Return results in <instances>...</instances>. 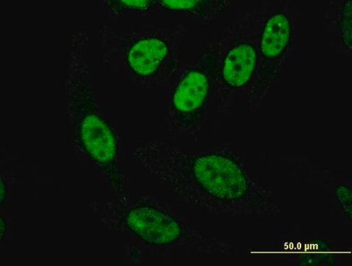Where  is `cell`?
<instances>
[{"mask_svg": "<svg viewBox=\"0 0 352 266\" xmlns=\"http://www.w3.org/2000/svg\"><path fill=\"white\" fill-rule=\"evenodd\" d=\"M71 43L66 94L72 145L105 176L123 201L125 183L118 165V138L111 123L96 105L87 64L88 38L84 32H78Z\"/></svg>", "mask_w": 352, "mask_h": 266, "instance_id": "obj_2", "label": "cell"}, {"mask_svg": "<svg viewBox=\"0 0 352 266\" xmlns=\"http://www.w3.org/2000/svg\"><path fill=\"white\" fill-rule=\"evenodd\" d=\"M140 166L194 209L236 217L274 212L270 194L229 152L184 153L163 142L139 143L131 151Z\"/></svg>", "mask_w": 352, "mask_h": 266, "instance_id": "obj_1", "label": "cell"}, {"mask_svg": "<svg viewBox=\"0 0 352 266\" xmlns=\"http://www.w3.org/2000/svg\"><path fill=\"white\" fill-rule=\"evenodd\" d=\"M223 41L207 47L199 59L181 67L168 81L165 117L172 132L199 131L215 87Z\"/></svg>", "mask_w": 352, "mask_h": 266, "instance_id": "obj_5", "label": "cell"}, {"mask_svg": "<svg viewBox=\"0 0 352 266\" xmlns=\"http://www.w3.org/2000/svg\"><path fill=\"white\" fill-rule=\"evenodd\" d=\"M94 210L105 227L152 247L206 253L232 252L230 245L193 230L174 214L148 204L120 207L111 203H95Z\"/></svg>", "mask_w": 352, "mask_h": 266, "instance_id": "obj_4", "label": "cell"}, {"mask_svg": "<svg viewBox=\"0 0 352 266\" xmlns=\"http://www.w3.org/2000/svg\"><path fill=\"white\" fill-rule=\"evenodd\" d=\"M336 196L337 200L342 206L344 210L351 214V190L347 186L340 185L336 189Z\"/></svg>", "mask_w": 352, "mask_h": 266, "instance_id": "obj_11", "label": "cell"}, {"mask_svg": "<svg viewBox=\"0 0 352 266\" xmlns=\"http://www.w3.org/2000/svg\"><path fill=\"white\" fill-rule=\"evenodd\" d=\"M351 1H346L341 17V36L344 44L349 50L351 49Z\"/></svg>", "mask_w": 352, "mask_h": 266, "instance_id": "obj_10", "label": "cell"}, {"mask_svg": "<svg viewBox=\"0 0 352 266\" xmlns=\"http://www.w3.org/2000/svg\"><path fill=\"white\" fill-rule=\"evenodd\" d=\"M1 239L3 240V235L6 234V232H4V229H6V222L3 219V217H1Z\"/></svg>", "mask_w": 352, "mask_h": 266, "instance_id": "obj_13", "label": "cell"}, {"mask_svg": "<svg viewBox=\"0 0 352 266\" xmlns=\"http://www.w3.org/2000/svg\"><path fill=\"white\" fill-rule=\"evenodd\" d=\"M292 24L286 14L269 17L263 28L258 45V66L253 83L247 94L257 104L270 89L276 70L291 44Z\"/></svg>", "mask_w": 352, "mask_h": 266, "instance_id": "obj_7", "label": "cell"}, {"mask_svg": "<svg viewBox=\"0 0 352 266\" xmlns=\"http://www.w3.org/2000/svg\"><path fill=\"white\" fill-rule=\"evenodd\" d=\"M226 0H157V6L167 12H184L210 21L229 8Z\"/></svg>", "mask_w": 352, "mask_h": 266, "instance_id": "obj_8", "label": "cell"}, {"mask_svg": "<svg viewBox=\"0 0 352 266\" xmlns=\"http://www.w3.org/2000/svg\"><path fill=\"white\" fill-rule=\"evenodd\" d=\"M179 33L166 29L121 32L107 27L99 30L105 50L103 61L125 74L133 83H168L182 66Z\"/></svg>", "mask_w": 352, "mask_h": 266, "instance_id": "obj_3", "label": "cell"}, {"mask_svg": "<svg viewBox=\"0 0 352 266\" xmlns=\"http://www.w3.org/2000/svg\"><path fill=\"white\" fill-rule=\"evenodd\" d=\"M7 186L6 183L4 182V181L2 180L1 181V205L4 203V201L6 198L7 194Z\"/></svg>", "mask_w": 352, "mask_h": 266, "instance_id": "obj_12", "label": "cell"}, {"mask_svg": "<svg viewBox=\"0 0 352 266\" xmlns=\"http://www.w3.org/2000/svg\"><path fill=\"white\" fill-rule=\"evenodd\" d=\"M258 37L252 35L223 40L215 83L222 104L250 90L258 66Z\"/></svg>", "mask_w": 352, "mask_h": 266, "instance_id": "obj_6", "label": "cell"}, {"mask_svg": "<svg viewBox=\"0 0 352 266\" xmlns=\"http://www.w3.org/2000/svg\"><path fill=\"white\" fill-rule=\"evenodd\" d=\"M108 11L113 16L127 12H150L157 7V1L153 0H121L106 1Z\"/></svg>", "mask_w": 352, "mask_h": 266, "instance_id": "obj_9", "label": "cell"}]
</instances>
